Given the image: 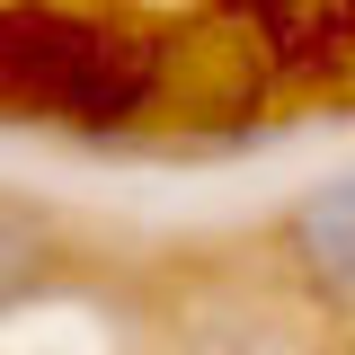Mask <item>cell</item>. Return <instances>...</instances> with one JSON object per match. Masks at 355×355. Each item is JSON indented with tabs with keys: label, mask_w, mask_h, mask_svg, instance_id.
<instances>
[{
	"label": "cell",
	"mask_w": 355,
	"mask_h": 355,
	"mask_svg": "<svg viewBox=\"0 0 355 355\" xmlns=\"http://www.w3.org/2000/svg\"><path fill=\"white\" fill-rule=\"evenodd\" d=\"M266 249H275V275L293 284V302L320 329H355V169L311 178L266 222Z\"/></svg>",
	"instance_id": "6da1fadb"
},
{
	"label": "cell",
	"mask_w": 355,
	"mask_h": 355,
	"mask_svg": "<svg viewBox=\"0 0 355 355\" xmlns=\"http://www.w3.org/2000/svg\"><path fill=\"white\" fill-rule=\"evenodd\" d=\"M44 293H62V240H53L44 214L0 205V311L44 302Z\"/></svg>",
	"instance_id": "7a4b0ae2"
}]
</instances>
